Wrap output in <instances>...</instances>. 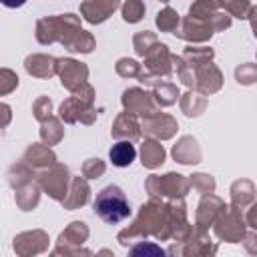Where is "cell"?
Returning a JSON list of instances; mask_svg holds the SVG:
<instances>
[{"instance_id": "obj_3", "label": "cell", "mask_w": 257, "mask_h": 257, "mask_svg": "<svg viewBox=\"0 0 257 257\" xmlns=\"http://www.w3.org/2000/svg\"><path fill=\"white\" fill-rule=\"evenodd\" d=\"M4 6H8V8H18V6H22L26 0H0Z\"/></svg>"}, {"instance_id": "obj_1", "label": "cell", "mask_w": 257, "mask_h": 257, "mask_svg": "<svg viewBox=\"0 0 257 257\" xmlns=\"http://www.w3.org/2000/svg\"><path fill=\"white\" fill-rule=\"evenodd\" d=\"M94 213L102 221L114 225V223L124 221L131 215V205H128L124 193L118 187L110 185V187L102 189L96 195V199H94Z\"/></svg>"}, {"instance_id": "obj_2", "label": "cell", "mask_w": 257, "mask_h": 257, "mask_svg": "<svg viewBox=\"0 0 257 257\" xmlns=\"http://www.w3.org/2000/svg\"><path fill=\"white\" fill-rule=\"evenodd\" d=\"M108 157H110V163L114 167H128L137 157V149L128 141H120V143L112 145Z\"/></svg>"}]
</instances>
